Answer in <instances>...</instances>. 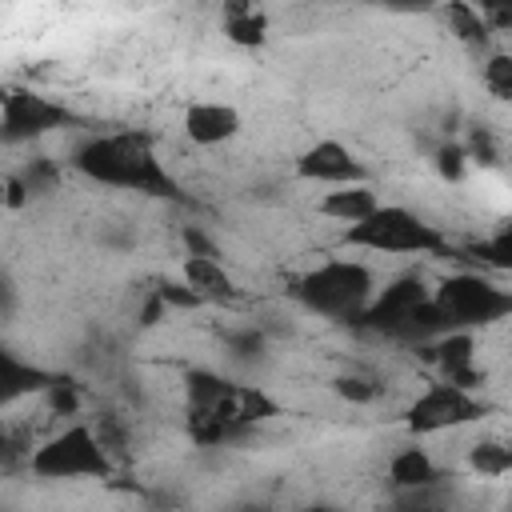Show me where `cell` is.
I'll use <instances>...</instances> for the list:
<instances>
[{"instance_id": "6da1fadb", "label": "cell", "mask_w": 512, "mask_h": 512, "mask_svg": "<svg viewBox=\"0 0 512 512\" xmlns=\"http://www.w3.org/2000/svg\"><path fill=\"white\" fill-rule=\"evenodd\" d=\"M72 168L108 188H132V192H152V196L176 192V184L168 180V172L160 168V160L152 152V140L140 132L84 140L72 152Z\"/></svg>"}, {"instance_id": "7a4b0ae2", "label": "cell", "mask_w": 512, "mask_h": 512, "mask_svg": "<svg viewBox=\"0 0 512 512\" xmlns=\"http://www.w3.org/2000/svg\"><path fill=\"white\" fill-rule=\"evenodd\" d=\"M296 296L316 316H328V320H360L364 308L372 304L376 288H372V272L360 260H328V264L312 268L296 284Z\"/></svg>"}, {"instance_id": "3957f363", "label": "cell", "mask_w": 512, "mask_h": 512, "mask_svg": "<svg viewBox=\"0 0 512 512\" xmlns=\"http://www.w3.org/2000/svg\"><path fill=\"white\" fill-rule=\"evenodd\" d=\"M344 244L388 256H428V252H444V232L400 204H380L368 220L344 232Z\"/></svg>"}, {"instance_id": "277c9868", "label": "cell", "mask_w": 512, "mask_h": 512, "mask_svg": "<svg viewBox=\"0 0 512 512\" xmlns=\"http://www.w3.org/2000/svg\"><path fill=\"white\" fill-rule=\"evenodd\" d=\"M432 300L440 304V312L452 320V328L472 332L484 324H496L504 316H512V292L492 284L480 272H452L432 288Z\"/></svg>"}, {"instance_id": "5b68a950", "label": "cell", "mask_w": 512, "mask_h": 512, "mask_svg": "<svg viewBox=\"0 0 512 512\" xmlns=\"http://www.w3.org/2000/svg\"><path fill=\"white\" fill-rule=\"evenodd\" d=\"M28 468L40 476V480H80V476H108L112 472V460H108V448L100 444V436L88 428V424H72L64 432H56L52 440H44Z\"/></svg>"}, {"instance_id": "8992f818", "label": "cell", "mask_w": 512, "mask_h": 512, "mask_svg": "<svg viewBox=\"0 0 512 512\" xmlns=\"http://www.w3.org/2000/svg\"><path fill=\"white\" fill-rule=\"evenodd\" d=\"M484 416V404L456 388V384H428L404 412V424L416 432V436H436V432H448V428H460V424H472Z\"/></svg>"}, {"instance_id": "52a82bcc", "label": "cell", "mask_w": 512, "mask_h": 512, "mask_svg": "<svg viewBox=\"0 0 512 512\" xmlns=\"http://www.w3.org/2000/svg\"><path fill=\"white\" fill-rule=\"evenodd\" d=\"M428 296H432V288H424V280H420V276H400V280H392L384 292H376V296H372V304L364 308L360 324H364L368 332L400 336L404 320H408V316H412Z\"/></svg>"}, {"instance_id": "ba28073f", "label": "cell", "mask_w": 512, "mask_h": 512, "mask_svg": "<svg viewBox=\"0 0 512 512\" xmlns=\"http://www.w3.org/2000/svg\"><path fill=\"white\" fill-rule=\"evenodd\" d=\"M296 176L328 188H348V184H364V164L340 140H316L296 156Z\"/></svg>"}, {"instance_id": "9c48e42d", "label": "cell", "mask_w": 512, "mask_h": 512, "mask_svg": "<svg viewBox=\"0 0 512 512\" xmlns=\"http://www.w3.org/2000/svg\"><path fill=\"white\" fill-rule=\"evenodd\" d=\"M68 112L36 92H24V88H8L4 92V136L8 140H24V136H40L56 124H64Z\"/></svg>"}, {"instance_id": "30bf717a", "label": "cell", "mask_w": 512, "mask_h": 512, "mask_svg": "<svg viewBox=\"0 0 512 512\" xmlns=\"http://www.w3.org/2000/svg\"><path fill=\"white\" fill-rule=\"evenodd\" d=\"M420 352L440 368L444 384H456V388H464V392H472V388L480 384V372H476V340H472V332H460V328H456V332H448V336L424 344Z\"/></svg>"}, {"instance_id": "8fae6325", "label": "cell", "mask_w": 512, "mask_h": 512, "mask_svg": "<svg viewBox=\"0 0 512 512\" xmlns=\"http://www.w3.org/2000/svg\"><path fill=\"white\" fill-rule=\"evenodd\" d=\"M212 416H216L220 424H228L232 432L244 436L248 428H256V424L280 416V404H276L264 388H256V384H228V392H224V400L212 408Z\"/></svg>"}, {"instance_id": "7c38bea8", "label": "cell", "mask_w": 512, "mask_h": 512, "mask_svg": "<svg viewBox=\"0 0 512 512\" xmlns=\"http://www.w3.org/2000/svg\"><path fill=\"white\" fill-rule=\"evenodd\" d=\"M184 132H188L192 144L216 148V144H224L240 132V112L232 104H220V100H196L184 112Z\"/></svg>"}, {"instance_id": "4fadbf2b", "label": "cell", "mask_w": 512, "mask_h": 512, "mask_svg": "<svg viewBox=\"0 0 512 512\" xmlns=\"http://www.w3.org/2000/svg\"><path fill=\"white\" fill-rule=\"evenodd\" d=\"M184 284L200 300H236L240 296L236 284H232V276L224 272V264L212 260V256H188L184 260Z\"/></svg>"}, {"instance_id": "5bb4252c", "label": "cell", "mask_w": 512, "mask_h": 512, "mask_svg": "<svg viewBox=\"0 0 512 512\" xmlns=\"http://www.w3.org/2000/svg\"><path fill=\"white\" fill-rule=\"evenodd\" d=\"M388 480L404 492H428L440 480V472H436V460L424 448H400L388 464Z\"/></svg>"}, {"instance_id": "9a60e30c", "label": "cell", "mask_w": 512, "mask_h": 512, "mask_svg": "<svg viewBox=\"0 0 512 512\" xmlns=\"http://www.w3.org/2000/svg\"><path fill=\"white\" fill-rule=\"evenodd\" d=\"M376 208H380V204H376V196H372V188H368V184L332 188V192L320 200V212H324V216H332V220H344L348 228H352V224H360V220H368Z\"/></svg>"}, {"instance_id": "2e32d148", "label": "cell", "mask_w": 512, "mask_h": 512, "mask_svg": "<svg viewBox=\"0 0 512 512\" xmlns=\"http://www.w3.org/2000/svg\"><path fill=\"white\" fill-rule=\"evenodd\" d=\"M224 36L240 48H260L268 40V16L248 8V4H232L224 12Z\"/></svg>"}, {"instance_id": "e0dca14e", "label": "cell", "mask_w": 512, "mask_h": 512, "mask_svg": "<svg viewBox=\"0 0 512 512\" xmlns=\"http://www.w3.org/2000/svg\"><path fill=\"white\" fill-rule=\"evenodd\" d=\"M468 468L476 476H512V440H476L468 448Z\"/></svg>"}, {"instance_id": "ac0fdd59", "label": "cell", "mask_w": 512, "mask_h": 512, "mask_svg": "<svg viewBox=\"0 0 512 512\" xmlns=\"http://www.w3.org/2000/svg\"><path fill=\"white\" fill-rule=\"evenodd\" d=\"M228 384H232V380H224V376H216V372H208V368H192V372L184 376L188 408H196V412H212V408L224 400Z\"/></svg>"}, {"instance_id": "d6986e66", "label": "cell", "mask_w": 512, "mask_h": 512, "mask_svg": "<svg viewBox=\"0 0 512 512\" xmlns=\"http://www.w3.org/2000/svg\"><path fill=\"white\" fill-rule=\"evenodd\" d=\"M448 24L452 32L464 40V44H484L488 40V24H484V12L472 8V4H448Z\"/></svg>"}, {"instance_id": "ffe728a7", "label": "cell", "mask_w": 512, "mask_h": 512, "mask_svg": "<svg viewBox=\"0 0 512 512\" xmlns=\"http://www.w3.org/2000/svg\"><path fill=\"white\" fill-rule=\"evenodd\" d=\"M484 88L496 100H512V56L508 52H492L484 64Z\"/></svg>"}, {"instance_id": "44dd1931", "label": "cell", "mask_w": 512, "mask_h": 512, "mask_svg": "<svg viewBox=\"0 0 512 512\" xmlns=\"http://www.w3.org/2000/svg\"><path fill=\"white\" fill-rule=\"evenodd\" d=\"M24 388H48V380H44L40 372H32V368H20L16 356H4V396L12 400V396L24 392Z\"/></svg>"}, {"instance_id": "7402d4cb", "label": "cell", "mask_w": 512, "mask_h": 512, "mask_svg": "<svg viewBox=\"0 0 512 512\" xmlns=\"http://www.w3.org/2000/svg\"><path fill=\"white\" fill-rule=\"evenodd\" d=\"M264 344H268V336H264V328H240V332H228V352L236 356V360H260L264 356Z\"/></svg>"}, {"instance_id": "603a6c76", "label": "cell", "mask_w": 512, "mask_h": 512, "mask_svg": "<svg viewBox=\"0 0 512 512\" xmlns=\"http://www.w3.org/2000/svg\"><path fill=\"white\" fill-rule=\"evenodd\" d=\"M472 252H476L484 264L512 272V232H500V236H492V240H484V244H472Z\"/></svg>"}, {"instance_id": "cb8c5ba5", "label": "cell", "mask_w": 512, "mask_h": 512, "mask_svg": "<svg viewBox=\"0 0 512 512\" xmlns=\"http://www.w3.org/2000/svg\"><path fill=\"white\" fill-rule=\"evenodd\" d=\"M464 168H468V152H464L460 144H444V148L436 152V172H440L444 180H460Z\"/></svg>"}, {"instance_id": "d4e9b609", "label": "cell", "mask_w": 512, "mask_h": 512, "mask_svg": "<svg viewBox=\"0 0 512 512\" xmlns=\"http://www.w3.org/2000/svg\"><path fill=\"white\" fill-rule=\"evenodd\" d=\"M336 392L344 400H352V404H372L380 388L372 380H364V376H336Z\"/></svg>"}, {"instance_id": "484cf974", "label": "cell", "mask_w": 512, "mask_h": 512, "mask_svg": "<svg viewBox=\"0 0 512 512\" xmlns=\"http://www.w3.org/2000/svg\"><path fill=\"white\" fill-rule=\"evenodd\" d=\"M24 180V188L36 196V192H48L52 184H56V164H48V160H36V164H28V172L20 176Z\"/></svg>"}, {"instance_id": "4316f807", "label": "cell", "mask_w": 512, "mask_h": 512, "mask_svg": "<svg viewBox=\"0 0 512 512\" xmlns=\"http://www.w3.org/2000/svg\"><path fill=\"white\" fill-rule=\"evenodd\" d=\"M480 12L492 32H512V0H488Z\"/></svg>"}, {"instance_id": "83f0119b", "label": "cell", "mask_w": 512, "mask_h": 512, "mask_svg": "<svg viewBox=\"0 0 512 512\" xmlns=\"http://www.w3.org/2000/svg\"><path fill=\"white\" fill-rule=\"evenodd\" d=\"M156 292H160V300H164L168 308H196V304H204L188 284H160Z\"/></svg>"}, {"instance_id": "f1b7e54d", "label": "cell", "mask_w": 512, "mask_h": 512, "mask_svg": "<svg viewBox=\"0 0 512 512\" xmlns=\"http://www.w3.org/2000/svg\"><path fill=\"white\" fill-rule=\"evenodd\" d=\"M468 160H480V164H492V136L484 128H472L468 132Z\"/></svg>"}, {"instance_id": "f546056e", "label": "cell", "mask_w": 512, "mask_h": 512, "mask_svg": "<svg viewBox=\"0 0 512 512\" xmlns=\"http://www.w3.org/2000/svg\"><path fill=\"white\" fill-rule=\"evenodd\" d=\"M184 248H188V256H212L216 260V244L200 228H192V224L184 228Z\"/></svg>"}, {"instance_id": "4dcf8cb0", "label": "cell", "mask_w": 512, "mask_h": 512, "mask_svg": "<svg viewBox=\"0 0 512 512\" xmlns=\"http://www.w3.org/2000/svg\"><path fill=\"white\" fill-rule=\"evenodd\" d=\"M308 512H336V508H308Z\"/></svg>"}, {"instance_id": "1f68e13d", "label": "cell", "mask_w": 512, "mask_h": 512, "mask_svg": "<svg viewBox=\"0 0 512 512\" xmlns=\"http://www.w3.org/2000/svg\"><path fill=\"white\" fill-rule=\"evenodd\" d=\"M508 512H512V508H508Z\"/></svg>"}]
</instances>
